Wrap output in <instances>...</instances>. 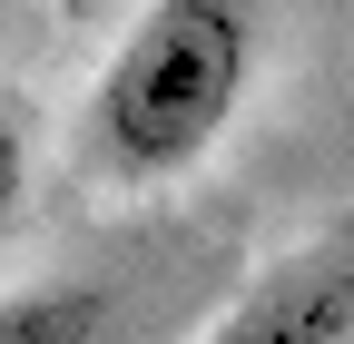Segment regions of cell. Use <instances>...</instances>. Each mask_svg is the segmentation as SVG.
Here are the masks:
<instances>
[{
    "label": "cell",
    "instance_id": "cell-1",
    "mask_svg": "<svg viewBox=\"0 0 354 344\" xmlns=\"http://www.w3.org/2000/svg\"><path fill=\"white\" fill-rule=\"evenodd\" d=\"M256 89V0H148L88 89V148L109 178L158 187L227 138Z\"/></svg>",
    "mask_w": 354,
    "mask_h": 344
},
{
    "label": "cell",
    "instance_id": "cell-4",
    "mask_svg": "<svg viewBox=\"0 0 354 344\" xmlns=\"http://www.w3.org/2000/svg\"><path fill=\"white\" fill-rule=\"evenodd\" d=\"M20 187H30V138H20V118L0 108V227L20 217Z\"/></svg>",
    "mask_w": 354,
    "mask_h": 344
},
{
    "label": "cell",
    "instance_id": "cell-2",
    "mask_svg": "<svg viewBox=\"0 0 354 344\" xmlns=\"http://www.w3.org/2000/svg\"><path fill=\"white\" fill-rule=\"evenodd\" d=\"M197 344H354V256L344 246L286 256V266L256 276Z\"/></svg>",
    "mask_w": 354,
    "mask_h": 344
},
{
    "label": "cell",
    "instance_id": "cell-3",
    "mask_svg": "<svg viewBox=\"0 0 354 344\" xmlns=\"http://www.w3.org/2000/svg\"><path fill=\"white\" fill-rule=\"evenodd\" d=\"M99 334H109V295H99V285L0 295V344H99Z\"/></svg>",
    "mask_w": 354,
    "mask_h": 344
}]
</instances>
